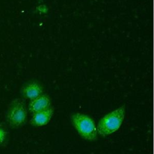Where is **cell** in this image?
<instances>
[{
  "label": "cell",
  "mask_w": 154,
  "mask_h": 154,
  "mask_svg": "<svg viewBox=\"0 0 154 154\" xmlns=\"http://www.w3.org/2000/svg\"><path fill=\"white\" fill-rule=\"evenodd\" d=\"M7 132L2 129L0 128V144H2L5 140Z\"/></svg>",
  "instance_id": "obj_7"
},
{
  "label": "cell",
  "mask_w": 154,
  "mask_h": 154,
  "mask_svg": "<svg viewBox=\"0 0 154 154\" xmlns=\"http://www.w3.org/2000/svg\"><path fill=\"white\" fill-rule=\"evenodd\" d=\"M27 119V110L25 102L20 99L13 100L9 107L6 115V120L8 125L14 128L23 126Z\"/></svg>",
  "instance_id": "obj_3"
},
{
  "label": "cell",
  "mask_w": 154,
  "mask_h": 154,
  "mask_svg": "<svg viewBox=\"0 0 154 154\" xmlns=\"http://www.w3.org/2000/svg\"><path fill=\"white\" fill-rule=\"evenodd\" d=\"M43 91V87L40 84L32 82L26 84L22 88V93L24 97L32 100L42 94Z\"/></svg>",
  "instance_id": "obj_6"
},
{
  "label": "cell",
  "mask_w": 154,
  "mask_h": 154,
  "mask_svg": "<svg viewBox=\"0 0 154 154\" xmlns=\"http://www.w3.org/2000/svg\"><path fill=\"white\" fill-rule=\"evenodd\" d=\"M71 121L82 138L88 141H94L97 139V128L91 117L82 113H75L71 116Z\"/></svg>",
  "instance_id": "obj_2"
},
{
  "label": "cell",
  "mask_w": 154,
  "mask_h": 154,
  "mask_svg": "<svg viewBox=\"0 0 154 154\" xmlns=\"http://www.w3.org/2000/svg\"><path fill=\"white\" fill-rule=\"evenodd\" d=\"M54 112V108L51 106L45 110L34 113L30 120V124L34 126H42L47 125L52 117Z\"/></svg>",
  "instance_id": "obj_4"
},
{
  "label": "cell",
  "mask_w": 154,
  "mask_h": 154,
  "mask_svg": "<svg viewBox=\"0 0 154 154\" xmlns=\"http://www.w3.org/2000/svg\"><path fill=\"white\" fill-rule=\"evenodd\" d=\"M125 116V106L123 105L105 115L98 122L97 134L102 137L117 131L121 126Z\"/></svg>",
  "instance_id": "obj_1"
},
{
  "label": "cell",
  "mask_w": 154,
  "mask_h": 154,
  "mask_svg": "<svg viewBox=\"0 0 154 154\" xmlns=\"http://www.w3.org/2000/svg\"><path fill=\"white\" fill-rule=\"evenodd\" d=\"M51 106L50 97L46 94H41L37 97L31 100L28 105V109L30 112L34 114L45 110Z\"/></svg>",
  "instance_id": "obj_5"
}]
</instances>
